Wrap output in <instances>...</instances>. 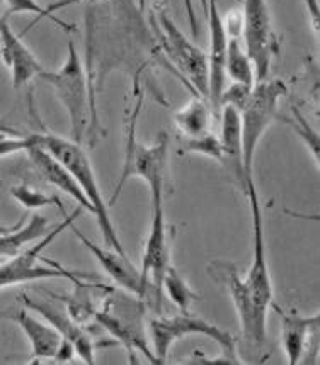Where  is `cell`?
Returning a JSON list of instances; mask_svg holds the SVG:
<instances>
[{"label":"cell","instance_id":"6da1fadb","mask_svg":"<svg viewBox=\"0 0 320 365\" xmlns=\"http://www.w3.org/2000/svg\"><path fill=\"white\" fill-rule=\"evenodd\" d=\"M36 140L38 145L50 151L56 160H60V162L69 168V172L72 173L74 179L77 180L80 189L84 190L89 202H91L92 215L96 216L97 226H99L106 245H108L109 248H113V250H116L118 253L126 255L121 242H119L118 231L114 228V222L111 220L109 206L104 202V197H102L94 168H92L89 155L82 150L80 143L74 140H66V138L61 136L50 135V133H38Z\"/></svg>","mask_w":320,"mask_h":365},{"label":"cell","instance_id":"7a4b0ae2","mask_svg":"<svg viewBox=\"0 0 320 365\" xmlns=\"http://www.w3.org/2000/svg\"><path fill=\"white\" fill-rule=\"evenodd\" d=\"M92 318L116 340V344L128 350L130 362H136L135 355L139 351L150 364L159 365V360L150 346L149 335H146L144 301L140 297H128L126 294H119L114 289H109L102 306L96 308Z\"/></svg>","mask_w":320,"mask_h":365},{"label":"cell","instance_id":"3957f363","mask_svg":"<svg viewBox=\"0 0 320 365\" xmlns=\"http://www.w3.org/2000/svg\"><path fill=\"white\" fill-rule=\"evenodd\" d=\"M80 216V209L74 211L72 215H66L65 220L55 226L51 231H48L34 247L26 248L17 253L14 257H9L4 264H0V289H6L11 286H21V284L36 282V280H48V279H66L72 284H77L80 280H97V275L87 272H77V270L65 269L64 265L46 258V264H39L41 253L44 248L55 240L61 231L74 225V220Z\"/></svg>","mask_w":320,"mask_h":365},{"label":"cell","instance_id":"277c9868","mask_svg":"<svg viewBox=\"0 0 320 365\" xmlns=\"http://www.w3.org/2000/svg\"><path fill=\"white\" fill-rule=\"evenodd\" d=\"M44 83H48L56 93L66 110L70 121V136L74 141L84 140L89 126V113H92L91 102H89V83L87 73L84 70V63L80 60V53L74 41H69L66 56L64 65L55 72L43 70L39 77Z\"/></svg>","mask_w":320,"mask_h":365},{"label":"cell","instance_id":"5b68a950","mask_svg":"<svg viewBox=\"0 0 320 365\" xmlns=\"http://www.w3.org/2000/svg\"><path fill=\"white\" fill-rule=\"evenodd\" d=\"M288 93V87L279 78H266L256 82L249 96L247 104L240 110L242 124V153L249 185L254 182V158L261 138L268 131L271 124L276 121L279 102ZM249 189V187H247Z\"/></svg>","mask_w":320,"mask_h":365},{"label":"cell","instance_id":"8992f818","mask_svg":"<svg viewBox=\"0 0 320 365\" xmlns=\"http://www.w3.org/2000/svg\"><path fill=\"white\" fill-rule=\"evenodd\" d=\"M146 335H149L150 346L159 360V365L167 362V355L172 345L191 335L208 336L224 349L226 357L232 359L235 364H242V360L237 357V346H235L232 333L199 318V316H193L189 311L182 314L167 316V318L166 316L152 318L146 324Z\"/></svg>","mask_w":320,"mask_h":365},{"label":"cell","instance_id":"52a82bcc","mask_svg":"<svg viewBox=\"0 0 320 365\" xmlns=\"http://www.w3.org/2000/svg\"><path fill=\"white\" fill-rule=\"evenodd\" d=\"M246 197L251 204L252 212V230H254V252H252V265L249 269L246 286L251 296L252 308H254L256 327L259 333L266 338L268 331V313L273 308L274 302V289L271 272L268 265V252H266V238H264V221H262V209L259 195H257L256 184L249 185Z\"/></svg>","mask_w":320,"mask_h":365},{"label":"cell","instance_id":"ba28073f","mask_svg":"<svg viewBox=\"0 0 320 365\" xmlns=\"http://www.w3.org/2000/svg\"><path fill=\"white\" fill-rule=\"evenodd\" d=\"M242 34L244 48L254 65L256 82L269 78L279 44L266 0H244Z\"/></svg>","mask_w":320,"mask_h":365},{"label":"cell","instance_id":"9c48e42d","mask_svg":"<svg viewBox=\"0 0 320 365\" xmlns=\"http://www.w3.org/2000/svg\"><path fill=\"white\" fill-rule=\"evenodd\" d=\"M157 28L162 48L186 82L198 92V96L208 99V58L206 53L194 44L177 28L176 22L166 12H157Z\"/></svg>","mask_w":320,"mask_h":365},{"label":"cell","instance_id":"30bf717a","mask_svg":"<svg viewBox=\"0 0 320 365\" xmlns=\"http://www.w3.org/2000/svg\"><path fill=\"white\" fill-rule=\"evenodd\" d=\"M164 192L166 184L150 185L152 195V222L145 242L144 258H141V277L150 284L155 296L160 299L162 294V277L171 265V235L164 212Z\"/></svg>","mask_w":320,"mask_h":365},{"label":"cell","instance_id":"8fae6325","mask_svg":"<svg viewBox=\"0 0 320 365\" xmlns=\"http://www.w3.org/2000/svg\"><path fill=\"white\" fill-rule=\"evenodd\" d=\"M167 165H169V135L162 133L154 145H140L131 138L126 146V160H124L121 179L114 192L111 206L121 194L123 184L130 177L136 175L146 182V185L166 184L167 180Z\"/></svg>","mask_w":320,"mask_h":365},{"label":"cell","instance_id":"7c38bea8","mask_svg":"<svg viewBox=\"0 0 320 365\" xmlns=\"http://www.w3.org/2000/svg\"><path fill=\"white\" fill-rule=\"evenodd\" d=\"M206 272L216 284H220V286H224L229 291L235 309H237L244 338L254 349H262L266 344V338L261 335L259 329L256 327L254 308H252L251 296H249L246 280L239 275L237 265L229 260H213L206 267Z\"/></svg>","mask_w":320,"mask_h":365},{"label":"cell","instance_id":"4fadbf2b","mask_svg":"<svg viewBox=\"0 0 320 365\" xmlns=\"http://www.w3.org/2000/svg\"><path fill=\"white\" fill-rule=\"evenodd\" d=\"M70 228H72L74 233L77 235L80 243L97 258V262H99L102 269H104V272L108 274L119 287L131 292L133 296L140 297V299H145L149 294H152L155 302H157V308H160V299L155 296L154 289L150 287V284L146 282L144 277H141V272L131 264L128 255L118 253L116 250H113V248H102L99 245L92 243L91 240L84 237L77 228H74V225L70 226Z\"/></svg>","mask_w":320,"mask_h":365},{"label":"cell","instance_id":"5bb4252c","mask_svg":"<svg viewBox=\"0 0 320 365\" xmlns=\"http://www.w3.org/2000/svg\"><path fill=\"white\" fill-rule=\"evenodd\" d=\"M19 301L22 302L26 309L33 311L41 316V318L46 319L48 323L51 324L56 331L60 333L64 340L72 344V346L75 349V355L86 364H96V344L86 329L82 328V324H79L77 322H74L70 318L69 313H64L59 308L50 304L46 301H39L31 297L29 294L21 292Z\"/></svg>","mask_w":320,"mask_h":365},{"label":"cell","instance_id":"9a60e30c","mask_svg":"<svg viewBox=\"0 0 320 365\" xmlns=\"http://www.w3.org/2000/svg\"><path fill=\"white\" fill-rule=\"evenodd\" d=\"M208 28H210V53H208V102L213 113L220 114V96L226 87L225 56L229 36L216 0H208Z\"/></svg>","mask_w":320,"mask_h":365},{"label":"cell","instance_id":"2e32d148","mask_svg":"<svg viewBox=\"0 0 320 365\" xmlns=\"http://www.w3.org/2000/svg\"><path fill=\"white\" fill-rule=\"evenodd\" d=\"M0 58L7 65L11 72L12 87L19 91L24 86H28L31 80L38 78L43 72L44 66L38 60L36 55L22 43L19 34L12 31L7 17H0Z\"/></svg>","mask_w":320,"mask_h":365},{"label":"cell","instance_id":"e0dca14e","mask_svg":"<svg viewBox=\"0 0 320 365\" xmlns=\"http://www.w3.org/2000/svg\"><path fill=\"white\" fill-rule=\"evenodd\" d=\"M220 146L221 158L220 165L235 182V185L247 194V173L244 168L242 153V124H240V113L237 109L225 106L220 109Z\"/></svg>","mask_w":320,"mask_h":365},{"label":"cell","instance_id":"ac0fdd59","mask_svg":"<svg viewBox=\"0 0 320 365\" xmlns=\"http://www.w3.org/2000/svg\"><path fill=\"white\" fill-rule=\"evenodd\" d=\"M26 155H28L31 165L36 168V172L43 177L48 184H51L53 187L61 190V192L70 195L74 201L79 202V206L82 209H86L87 212L92 215V206L89 202V199L84 194V190L80 189V185L77 184V180L74 179L72 173L69 172V168L65 167L60 160H56L48 150H44L43 146L36 143L31 146L29 150H26Z\"/></svg>","mask_w":320,"mask_h":365},{"label":"cell","instance_id":"d6986e66","mask_svg":"<svg viewBox=\"0 0 320 365\" xmlns=\"http://www.w3.org/2000/svg\"><path fill=\"white\" fill-rule=\"evenodd\" d=\"M273 308L281 316V345L290 365H299L305 357L306 345L315 333H319V313L304 316L295 313H286L273 302Z\"/></svg>","mask_w":320,"mask_h":365},{"label":"cell","instance_id":"ffe728a7","mask_svg":"<svg viewBox=\"0 0 320 365\" xmlns=\"http://www.w3.org/2000/svg\"><path fill=\"white\" fill-rule=\"evenodd\" d=\"M7 318L12 319L22 329L26 338H28L33 362H38V360H55L64 338L46 319L41 322V319L34 318L29 313V309L26 308L16 311L14 314H7Z\"/></svg>","mask_w":320,"mask_h":365},{"label":"cell","instance_id":"44dd1931","mask_svg":"<svg viewBox=\"0 0 320 365\" xmlns=\"http://www.w3.org/2000/svg\"><path fill=\"white\" fill-rule=\"evenodd\" d=\"M26 217H22L19 225L7 231H0V257L9 258L26 248V245L34 240L44 237L48 233V220L41 215H33L24 225Z\"/></svg>","mask_w":320,"mask_h":365},{"label":"cell","instance_id":"7402d4cb","mask_svg":"<svg viewBox=\"0 0 320 365\" xmlns=\"http://www.w3.org/2000/svg\"><path fill=\"white\" fill-rule=\"evenodd\" d=\"M211 106L208 99L198 96L191 99L184 108H181L174 114L176 128L184 138H194L210 131L211 124Z\"/></svg>","mask_w":320,"mask_h":365},{"label":"cell","instance_id":"603a6c76","mask_svg":"<svg viewBox=\"0 0 320 365\" xmlns=\"http://www.w3.org/2000/svg\"><path fill=\"white\" fill-rule=\"evenodd\" d=\"M225 75H229L232 78V82L254 87V65H252L251 58H249L240 38H229L225 56Z\"/></svg>","mask_w":320,"mask_h":365},{"label":"cell","instance_id":"cb8c5ba5","mask_svg":"<svg viewBox=\"0 0 320 365\" xmlns=\"http://www.w3.org/2000/svg\"><path fill=\"white\" fill-rule=\"evenodd\" d=\"M162 291L166 292V296L171 299L172 304H176L181 309V313H188L193 302L199 299L198 294L191 289L186 279L172 265H169V269L162 277Z\"/></svg>","mask_w":320,"mask_h":365},{"label":"cell","instance_id":"d4e9b609","mask_svg":"<svg viewBox=\"0 0 320 365\" xmlns=\"http://www.w3.org/2000/svg\"><path fill=\"white\" fill-rule=\"evenodd\" d=\"M9 194H11L21 206L31 209V211H36V209L48 206H56L60 207V211L65 215V207L59 199V195H48L44 194L43 190L34 189V187H31L28 184H17L14 187H11V192Z\"/></svg>","mask_w":320,"mask_h":365},{"label":"cell","instance_id":"484cf974","mask_svg":"<svg viewBox=\"0 0 320 365\" xmlns=\"http://www.w3.org/2000/svg\"><path fill=\"white\" fill-rule=\"evenodd\" d=\"M182 151L193 155H201V157L216 160L219 163L221 158V146L219 136H215L210 131L194 138H186L184 143H182Z\"/></svg>","mask_w":320,"mask_h":365},{"label":"cell","instance_id":"4316f807","mask_svg":"<svg viewBox=\"0 0 320 365\" xmlns=\"http://www.w3.org/2000/svg\"><path fill=\"white\" fill-rule=\"evenodd\" d=\"M6 4L9 6L11 14H24V12H28V14H34L38 17H48L55 24H59L61 29H65L66 33H70V29H72V26L66 24L65 21H61L60 17L53 14V9L43 7L38 0H6Z\"/></svg>","mask_w":320,"mask_h":365},{"label":"cell","instance_id":"83f0119b","mask_svg":"<svg viewBox=\"0 0 320 365\" xmlns=\"http://www.w3.org/2000/svg\"><path fill=\"white\" fill-rule=\"evenodd\" d=\"M36 143V135H4L0 136V158L16 153H26Z\"/></svg>","mask_w":320,"mask_h":365},{"label":"cell","instance_id":"f1b7e54d","mask_svg":"<svg viewBox=\"0 0 320 365\" xmlns=\"http://www.w3.org/2000/svg\"><path fill=\"white\" fill-rule=\"evenodd\" d=\"M251 92L252 87L244 86V83H230L229 87L224 88V92L220 96V109L225 108V106H230V108L237 109L240 113L244 109V106L247 104Z\"/></svg>","mask_w":320,"mask_h":365},{"label":"cell","instance_id":"f546056e","mask_svg":"<svg viewBox=\"0 0 320 365\" xmlns=\"http://www.w3.org/2000/svg\"><path fill=\"white\" fill-rule=\"evenodd\" d=\"M293 114H295V121H290V123L293 124V128H295L296 135H299L301 140H305V143L309 146L310 153H312L315 163H317L319 167V135L312 128H310V124H306V121L301 118L299 110L295 109L293 110Z\"/></svg>","mask_w":320,"mask_h":365},{"label":"cell","instance_id":"4dcf8cb0","mask_svg":"<svg viewBox=\"0 0 320 365\" xmlns=\"http://www.w3.org/2000/svg\"><path fill=\"white\" fill-rule=\"evenodd\" d=\"M306 11H309L310 22H312V28L315 36L319 39V28H320V11H319V0H304Z\"/></svg>","mask_w":320,"mask_h":365},{"label":"cell","instance_id":"1f68e13d","mask_svg":"<svg viewBox=\"0 0 320 365\" xmlns=\"http://www.w3.org/2000/svg\"><path fill=\"white\" fill-rule=\"evenodd\" d=\"M184 9H186V16H188V22H189L191 33H193L194 39H198V36H199V29H198V19H196V12H194V4H193V0H184Z\"/></svg>","mask_w":320,"mask_h":365},{"label":"cell","instance_id":"d6a6232c","mask_svg":"<svg viewBox=\"0 0 320 365\" xmlns=\"http://www.w3.org/2000/svg\"><path fill=\"white\" fill-rule=\"evenodd\" d=\"M198 2H199V6H201L203 14L206 16L208 14V0H198Z\"/></svg>","mask_w":320,"mask_h":365},{"label":"cell","instance_id":"836d02e7","mask_svg":"<svg viewBox=\"0 0 320 365\" xmlns=\"http://www.w3.org/2000/svg\"><path fill=\"white\" fill-rule=\"evenodd\" d=\"M0 318H7V314H4V313H0Z\"/></svg>","mask_w":320,"mask_h":365},{"label":"cell","instance_id":"e575fe53","mask_svg":"<svg viewBox=\"0 0 320 365\" xmlns=\"http://www.w3.org/2000/svg\"><path fill=\"white\" fill-rule=\"evenodd\" d=\"M0 187H2V182H0Z\"/></svg>","mask_w":320,"mask_h":365}]
</instances>
